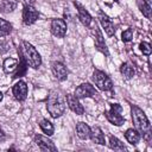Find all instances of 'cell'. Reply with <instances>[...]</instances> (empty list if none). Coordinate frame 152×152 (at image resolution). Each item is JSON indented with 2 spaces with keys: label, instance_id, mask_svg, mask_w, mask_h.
Here are the masks:
<instances>
[{
  "label": "cell",
  "instance_id": "cell-1",
  "mask_svg": "<svg viewBox=\"0 0 152 152\" xmlns=\"http://www.w3.org/2000/svg\"><path fill=\"white\" fill-rule=\"evenodd\" d=\"M66 107V99L58 90H51L46 101V109L52 118H59L64 114Z\"/></svg>",
  "mask_w": 152,
  "mask_h": 152
},
{
  "label": "cell",
  "instance_id": "cell-2",
  "mask_svg": "<svg viewBox=\"0 0 152 152\" xmlns=\"http://www.w3.org/2000/svg\"><path fill=\"white\" fill-rule=\"evenodd\" d=\"M131 114H132V121L134 124L135 129L139 132L140 135L144 137V139L150 140V138H151V124H150L146 114L138 106H132Z\"/></svg>",
  "mask_w": 152,
  "mask_h": 152
},
{
  "label": "cell",
  "instance_id": "cell-3",
  "mask_svg": "<svg viewBox=\"0 0 152 152\" xmlns=\"http://www.w3.org/2000/svg\"><path fill=\"white\" fill-rule=\"evenodd\" d=\"M18 53L25 59L26 64L33 69H37L42 64V57L36 50V48L28 42H21V46L18 49Z\"/></svg>",
  "mask_w": 152,
  "mask_h": 152
},
{
  "label": "cell",
  "instance_id": "cell-4",
  "mask_svg": "<svg viewBox=\"0 0 152 152\" xmlns=\"http://www.w3.org/2000/svg\"><path fill=\"white\" fill-rule=\"evenodd\" d=\"M93 81L95 83V86L102 90V91H110L113 90V82L109 78V76H107V74H104L101 70H94L93 74Z\"/></svg>",
  "mask_w": 152,
  "mask_h": 152
},
{
  "label": "cell",
  "instance_id": "cell-5",
  "mask_svg": "<svg viewBox=\"0 0 152 152\" xmlns=\"http://www.w3.org/2000/svg\"><path fill=\"white\" fill-rule=\"evenodd\" d=\"M121 112H122V107L119 103H110V109L106 110L104 115L110 124L115 126H121L125 122V118L121 115Z\"/></svg>",
  "mask_w": 152,
  "mask_h": 152
},
{
  "label": "cell",
  "instance_id": "cell-6",
  "mask_svg": "<svg viewBox=\"0 0 152 152\" xmlns=\"http://www.w3.org/2000/svg\"><path fill=\"white\" fill-rule=\"evenodd\" d=\"M77 99H84V97H94L97 95L96 89L94 88V86H91L90 83L86 82L82 83L81 86H78L75 89V94H74Z\"/></svg>",
  "mask_w": 152,
  "mask_h": 152
},
{
  "label": "cell",
  "instance_id": "cell-7",
  "mask_svg": "<svg viewBox=\"0 0 152 152\" xmlns=\"http://www.w3.org/2000/svg\"><path fill=\"white\" fill-rule=\"evenodd\" d=\"M39 13L33 5H25L23 10V23L25 25H32L38 19Z\"/></svg>",
  "mask_w": 152,
  "mask_h": 152
},
{
  "label": "cell",
  "instance_id": "cell-8",
  "mask_svg": "<svg viewBox=\"0 0 152 152\" xmlns=\"http://www.w3.org/2000/svg\"><path fill=\"white\" fill-rule=\"evenodd\" d=\"M34 142L38 145V147L44 151V152H48V151H57V147L55 146V144L52 142V140H50L48 137L45 135H42V134H36L34 135Z\"/></svg>",
  "mask_w": 152,
  "mask_h": 152
},
{
  "label": "cell",
  "instance_id": "cell-9",
  "mask_svg": "<svg viewBox=\"0 0 152 152\" xmlns=\"http://www.w3.org/2000/svg\"><path fill=\"white\" fill-rule=\"evenodd\" d=\"M27 84L24 81H18L12 88L13 96L17 101H24L27 97Z\"/></svg>",
  "mask_w": 152,
  "mask_h": 152
},
{
  "label": "cell",
  "instance_id": "cell-10",
  "mask_svg": "<svg viewBox=\"0 0 152 152\" xmlns=\"http://www.w3.org/2000/svg\"><path fill=\"white\" fill-rule=\"evenodd\" d=\"M51 32L58 38H63L66 34V24L63 19H53L51 21Z\"/></svg>",
  "mask_w": 152,
  "mask_h": 152
},
{
  "label": "cell",
  "instance_id": "cell-11",
  "mask_svg": "<svg viewBox=\"0 0 152 152\" xmlns=\"http://www.w3.org/2000/svg\"><path fill=\"white\" fill-rule=\"evenodd\" d=\"M51 70L53 76L58 80V81H64L68 77V70L66 66L61 63V62H52L51 63Z\"/></svg>",
  "mask_w": 152,
  "mask_h": 152
},
{
  "label": "cell",
  "instance_id": "cell-12",
  "mask_svg": "<svg viewBox=\"0 0 152 152\" xmlns=\"http://www.w3.org/2000/svg\"><path fill=\"white\" fill-rule=\"evenodd\" d=\"M99 20H100L101 26L104 28V31H106V33H107L108 36H113V34L115 33L114 24H113L112 19H110L107 14H104L103 12H99Z\"/></svg>",
  "mask_w": 152,
  "mask_h": 152
},
{
  "label": "cell",
  "instance_id": "cell-13",
  "mask_svg": "<svg viewBox=\"0 0 152 152\" xmlns=\"http://www.w3.org/2000/svg\"><path fill=\"white\" fill-rule=\"evenodd\" d=\"M65 99H66V103H68L69 108H70L74 113H76L77 115H82V114L84 113V108H83V106L80 103L78 99H77L75 95H72V94H68Z\"/></svg>",
  "mask_w": 152,
  "mask_h": 152
},
{
  "label": "cell",
  "instance_id": "cell-14",
  "mask_svg": "<svg viewBox=\"0 0 152 152\" xmlns=\"http://www.w3.org/2000/svg\"><path fill=\"white\" fill-rule=\"evenodd\" d=\"M74 5L76 6V8H77V11H78V19H80V21H81L84 26H89L90 23H91V15L89 14V12H88L80 2H77V1H75Z\"/></svg>",
  "mask_w": 152,
  "mask_h": 152
},
{
  "label": "cell",
  "instance_id": "cell-15",
  "mask_svg": "<svg viewBox=\"0 0 152 152\" xmlns=\"http://www.w3.org/2000/svg\"><path fill=\"white\" fill-rule=\"evenodd\" d=\"M89 138L95 144H99V145H104L106 144L104 134H103L102 129L100 127H97V126H94V127L90 128V135H89Z\"/></svg>",
  "mask_w": 152,
  "mask_h": 152
},
{
  "label": "cell",
  "instance_id": "cell-16",
  "mask_svg": "<svg viewBox=\"0 0 152 152\" xmlns=\"http://www.w3.org/2000/svg\"><path fill=\"white\" fill-rule=\"evenodd\" d=\"M76 132H77V135H78L80 139L86 140L90 135V127L86 122L80 121V122L76 124Z\"/></svg>",
  "mask_w": 152,
  "mask_h": 152
},
{
  "label": "cell",
  "instance_id": "cell-17",
  "mask_svg": "<svg viewBox=\"0 0 152 152\" xmlns=\"http://www.w3.org/2000/svg\"><path fill=\"white\" fill-rule=\"evenodd\" d=\"M95 33H96V36H95V45H96L97 50H100L102 53H104L106 56H108V49H107V46L104 44V40H103V37H102L101 31L99 28H96L95 30Z\"/></svg>",
  "mask_w": 152,
  "mask_h": 152
},
{
  "label": "cell",
  "instance_id": "cell-18",
  "mask_svg": "<svg viewBox=\"0 0 152 152\" xmlns=\"http://www.w3.org/2000/svg\"><path fill=\"white\" fill-rule=\"evenodd\" d=\"M125 138L126 140L132 144V145H137L141 138V135L139 134V132L137 129H133V128H128L126 132H125Z\"/></svg>",
  "mask_w": 152,
  "mask_h": 152
},
{
  "label": "cell",
  "instance_id": "cell-19",
  "mask_svg": "<svg viewBox=\"0 0 152 152\" xmlns=\"http://www.w3.org/2000/svg\"><path fill=\"white\" fill-rule=\"evenodd\" d=\"M19 64V59H15V58H6L4 61V71L6 74H11V72H14L17 66Z\"/></svg>",
  "mask_w": 152,
  "mask_h": 152
},
{
  "label": "cell",
  "instance_id": "cell-20",
  "mask_svg": "<svg viewBox=\"0 0 152 152\" xmlns=\"http://www.w3.org/2000/svg\"><path fill=\"white\" fill-rule=\"evenodd\" d=\"M18 2L17 0H1V4H0V12L2 13H10V12H13L17 7Z\"/></svg>",
  "mask_w": 152,
  "mask_h": 152
},
{
  "label": "cell",
  "instance_id": "cell-21",
  "mask_svg": "<svg viewBox=\"0 0 152 152\" xmlns=\"http://www.w3.org/2000/svg\"><path fill=\"white\" fill-rule=\"evenodd\" d=\"M27 64H26V62H25V59L19 55V64H18V66H17V71L13 74V76H12V78H19V77H21V76H24L25 74H26V70H27Z\"/></svg>",
  "mask_w": 152,
  "mask_h": 152
},
{
  "label": "cell",
  "instance_id": "cell-22",
  "mask_svg": "<svg viewBox=\"0 0 152 152\" xmlns=\"http://www.w3.org/2000/svg\"><path fill=\"white\" fill-rule=\"evenodd\" d=\"M120 72H121V75H122L126 80H129V78H132V77L134 76L135 70H134V68H133L129 63H124V64L120 66Z\"/></svg>",
  "mask_w": 152,
  "mask_h": 152
},
{
  "label": "cell",
  "instance_id": "cell-23",
  "mask_svg": "<svg viewBox=\"0 0 152 152\" xmlns=\"http://www.w3.org/2000/svg\"><path fill=\"white\" fill-rule=\"evenodd\" d=\"M109 147L113 148V150H115V151H125L126 150L124 142L121 140H119L114 135H110L109 137Z\"/></svg>",
  "mask_w": 152,
  "mask_h": 152
},
{
  "label": "cell",
  "instance_id": "cell-24",
  "mask_svg": "<svg viewBox=\"0 0 152 152\" xmlns=\"http://www.w3.org/2000/svg\"><path fill=\"white\" fill-rule=\"evenodd\" d=\"M39 126H40V129L46 134V135H52L53 134V125L48 120V119H42L40 122H39Z\"/></svg>",
  "mask_w": 152,
  "mask_h": 152
},
{
  "label": "cell",
  "instance_id": "cell-25",
  "mask_svg": "<svg viewBox=\"0 0 152 152\" xmlns=\"http://www.w3.org/2000/svg\"><path fill=\"white\" fill-rule=\"evenodd\" d=\"M11 31H12V25L7 20L0 18V37H5L10 34Z\"/></svg>",
  "mask_w": 152,
  "mask_h": 152
},
{
  "label": "cell",
  "instance_id": "cell-26",
  "mask_svg": "<svg viewBox=\"0 0 152 152\" xmlns=\"http://www.w3.org/2000/svg\"><path fill=\"white\" fill-rule=\"evenodd\" d=\"M138 6L141 11V13L146 17V18H151V5L146 4L144 0H138Z\"/></svg>",
  "mask_w": 152,
  "mask_h": 152
},
{
  "label": "cell",
  "instance_id": "cell-27",
  "mask_svg": "<svg viewBox=\"0 0 152 152\" xmlns=\"http://www.w3.org/2000/svg\"><path fill=\"white\" fill-rule=\"evenodd\" d=\"M121 39H122V42H125V43H127V42H131L132 40V38H133V30L132 28H127L126 31H124L122 32V34H121Z\"/></svg>",
  "mask_w": 152,
  "mask_h": 152
},
{
  "label": "cell",
  "instance_id": "cell-28",
  "mask_svg": "<svg viewBox=\"0 0 152 152\" xmlns=\"http://www.w3.org/2000/svg\"><path fill=\"white\" fill-rule=\"evenodd\" d=\"M139 48H140V50H141V52H142L144 55L150 56L152 49H151V45H150L148 43H146V42H141L140 45H139Z\"/></svg>",
  "mask_w": 152,
  "mask_h": 152
},
{
  "label": "cell",
  "instance_id": "cell-29",
  "mask_svg": "<svg viewBox=\"0 0 152 152\" xmlns=\"http://www.w3.org/2000/svg\"><path fill=\"white\" fill-rule=\"evenodd\" d=\"M5 139H6V135H5L4 131H2V129H0V142H2Z\"/></svg>",
  "mask_w": 152,
  "mask_h": 152
},
{
  "label": "cell",
  "instance_id": "cell-30",
  "mask_svg": "<svg viewBox=\"0 0 152 152\" xmlns=\"http://www.w3.org/2000/svg\"><path fill=\"white\" fill-rule=\"evenodd\" d=\"M24 2H25V5H32L34 2V0H24Z\"/></svg>",
  "mask_w": 152,
  "mask_h": 152
},
{
  "label": "cell",
  "instance_id": "cell-31",
  "mask_svg": "<svg viewBox=\"0 0 152 152\" xmlns=\"http://www.w3.org/2000/svg\"><path fill=\"white\" fill-rule=\"evenodd\" d=\"M146 4H148V5H151V2H152V0H144Z\"/></svg>",
  "mask_w": 152,
  "mask_h": 152
},
{
  "label": "cell",
  "instance_id": "cell-32",
  "mask_svg": "<svg viewBox=\"0 0 152 152\" xmlns=\"http://www.w3.org/2000/svg\"><path fill=\"white\" fill-rule=\"evenodd\" d=\"M2 97H4V94L0 91V102H1V100H2Z\"/></svg>",
  "mask_w": 152,
  "mask_h": 152
},
{
  "label": "cell",
  "instance_id": "cell-33",
  "mask_svg": "<svg viewBox=\"0 0 152 152\" xmlns=\"http://www.w3.org/2000/svg\"><path fill=\"white\" fill-rule=\"evenodd\" d=\"M113 1H115V2H118V1H119V0H113Z\"/></svg>",
  "mask_w": 152,
  "mask_h": 152
}]
</instances>
